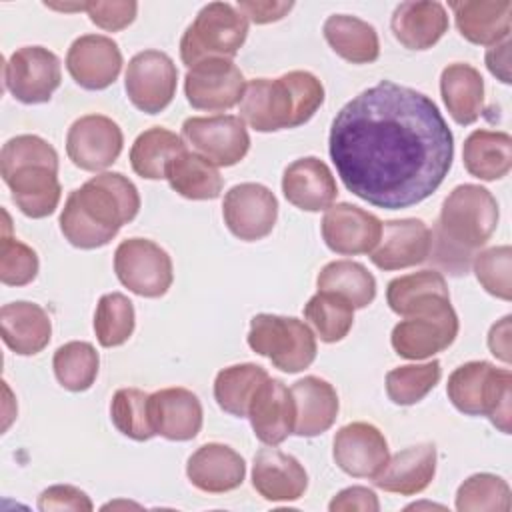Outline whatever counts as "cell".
Here are the masks:
<instances>
[{
  "mask_svg": "<svg viewBox=\"0 0 512 512\" xmlns=\"http://www.w3.org/2000/svg\"><path fill=\"white\" fill-rule=\"evenodd\" d=\"M100 358L90 342L72 340L62 344L52 358V368L58 384L70 392L88 390L98 376Z\"/></svg>",
  "mask_w": 512,
  "mask_h": 512,
  "instance_id": "obj_38",
  "label": "cell"
},
{
  "mask_svg": "<svg viewBox=\"0 0 512 512\" xmlns=\"http://www.w3.org/2000/svg\"><path fill=\"white\" fill-rule=\"evenodd\" d=\"M328 150L348 192L376 208L402 210L444 182L454 136L432 98L380 80L340 108Z\"/></svg>",
  "mask_w": 512,
  "mask_h": 512,
  "instance_id": "obj_1",
  "label": "cell"
},
{
  "mask_svg": "<svg viewBox=\"0 0 512 512\" xmlns=\"http://www.w3.org/2000/svg\"><path fill=\"white\" fill-rule=\"evenodd\" d=\"M464 168L478 180H500L512 168V138L508 132L474 130L462 148Z\"/></svg>",
  "mask_w": 512,
  "mask_h": 512,
  "instance_id": "obj_33",
  "label": "cell"
},
{
  "mask_svg": "<svg viewBox=\"0 0 512 512\" xmlns=\"http://www.w3.org/2000/svg\"><path fill=\"white\" fill-rule=\"evenodd\" d=\"M292 8H294V2H280V0H240L238 2V10L254 24H270V22L282 20Z\"/></svg>",
  "mask_w": 512,
  "mask_h": 512,
  "instance_id": "obj_50",
  "label": "cell"
},
{
  "mask_svg": "<svg viewBox=\"0 0 512 512\" xmlns=\"http://www.w3.org/2000/svg\"><path fill=\"white\" fill-rule=\"evenodd\" d=\"M328 46L346 62L372 64L380 56L378 32L372 24L350 14H332L322 26Z\"/></svg>",
  "mask_w": 512,
  "mask_h": 512,
  "instance_id": "obj_32",
  "label": "cell"
},
{
  "mask_svg": "<svg viewBox=\"0 0 512 512\" xmlns=\"http://www.w3.org/2000/svg\"><path fill=\"white\" fill-rule=\"evenodd\" d=\"M136 12H138V4L134 0L86 2V14L90 22L106 32L124 30L134 22Z\"/></svg>",
  "mask_w": 512,
  "mask_h": 512,
  "instance_id": "obj_47",
  "label": "cell"
},
{
  "mask_svg": "<svg viewBox=\"0 0 512 512\" xmlns=\"http://www.w3.org/2000/svg\"><path fill=\"white\" fill-rule=\"evenodd\" d=\"M248 346L288 374L302 372L316 358L314 332L294 316L256 314L250 320Z\"/></svg>",
  "mask_w": 512,
  "mask_h": 512,
  "instance_id": "obj_9",
  "label": "cell"
},
{
  "mask_svg": "<svg viewBox=\"0 0 512 512\" xmlns=\"http://www.w3.org/2000/svg\"><path fill=\"white\" fill-rule=\"evenodd\" d=\"M284 198L306 212L328 210L336 200V178L316 156H304L286 166L282 176Z\"/></svg>",
  "mask_w": 512,
  "mask_h": 512,
  "instance_id": "obj_24",
  "label": "cell"
},
{
  "mask_svg": "<svg viewBox=\"0 0 512 512\" xmlns=\"http://www.w3.org/2000/svg\"><path fill=\"white\" fill-rule=\"evenodd\" d=\"M246 80L240 68L226 58H212L188 68L184 94L192 108L224 112L240 104Z\"/></svg>",
  "mask_w": 512,
  "mask_h": 512,
  "instance_id": "obj_13",
  "label": "cell"
},
{
  "mask_svg": "<svg viewBox=\"0 0 512 512\" xmlns=\"http://www.w3.org/2000/svg\"><path fill=\"white\" fill-rule=\"evenodd\" d=\"M458 512H508L510 486L504 478L488 472L472 474L456 490Z\"/></svg>",
  "mask_w": 512,
  "mask_h": 512,
  "instance_id": "obj_41",
  "label": "cell"
},
{
  "mask_svg": "<svg viewBox=\"0 0 512 512\" xmlns=\"http://www.w3.org/2000/svg\"><path fill=\"white\" fill-rule=\"evenodd\" d=\"M324 102L322 82L306 70L280 78H254L240 100V118L256 132H278L306 124Z\"/></svg>",
  "mask_w": 512,
  "mask_h": 512,
  "instance_id": "obj_5",
  "label": "cell"
},
{
  "mask_svg": "<svg viewBox=\"0 0 512 512\" xmlns=\"http://www.w3.org/2000/svg\"><path fill=\"white\" fill-rule=\"evenodd\" d=\"M38 254L24 242L8 236V224L0 242V280L6 286H26L38 274Z\"/></svg>",
  "mask_w": 512,
  "mask_h": 512,
  "instance_id": "obj_46",
  "label": "cell"
},
{
  "mask_svg": "<svg viewBox=\"0 0 512 512\" xmlns=\"http://www.w3.org/2000/svg\"><path fill=\"white\" fill-rule=\"evenodd\" d=\"M178 70L174 60L160 50H142L130 58L124 88L130 102L146 114H158L176 94Z\"/></svg>",
  "mask_w": 512,
  "mask_h": 512,
  "instance_id": "obj_12",
  "label": "cell"
},
{
  "mask_svg": "<svg viewBox=\"0 0 512 512\" xmlns=\"http://www.w3.org/2000/svg\"><path fill=\"white\" fill-rule=\"evenodd\" d=\"M120 126L102 114H86L72 122L66 134V154L74 166L98 172L112 166L122 152Z\"/></svg>",
  "mask_w": 512,
  "mask_h": 512,
  "instance_id": "obj_16",
  "label": "cell"
},
{
  "mask_svg": "<svg viewBox=\"0 0 512 512\" xmlns=\"http://www.w3.org/2000/svg\"><path fill=\"white\" fill-rule=\"evenodd\" d=\"M442 366L438 360L392 368L386 374V394L398 406L420 402L440 382Z\"/></svg>",
  "mask_w": 512,
  "mask_h": 512,
  "instance_id": "obj_42",
  "label": "cell"
},
{
  "mask_svg": "<svg viewBox=\"0 0 512 512\" xmlns=\"http://www.w3.org/2000/svg\"><path fill=\"white\" fill-rule=\"evenodd\" d=\"M38 510L42 512H62V510H72V512H90L94 510V504L90 496L70 484H56L46 488L38 496Z\"/></svg>",
  "mask_w": 512,
  "mask_h": 512,
  "instance_id": "obj_48",
  "label": "cell"
},
{
  "mask_svg": "<svg viewBox=\"0 0 512 512\" xmlns=\"http://www.w3.org/2000/svg\"><path fill=\"white\" fill-rule=\"evenodd\" d=\"M266 378L268 372L252 362L222 368L214 378V398L224 412L246 418L250 400Z\"/></svg>",
  "mask_w": 512,
  "mask_h": 512,
  "instance_id": "obj_37",
  "label": "cell"
},
{
  "mask_svg": "<svg viewBox=\"0 0 512 512\" xmlns=\"http://www.w3.org/2000/svg\"><path fill=\"white\" fill-rule=\"evenodd\" d=\"M330 512H350V510H360V512H378L380 502L374 490L366 486H350L340 490L328 504Z\"/></svg>",
  "mask_w": 512,
  "mask_h": 512,
  "instance_id": "obj_49",
  "label": "cell"
},
{
  "mask_svg": "<svg viewBox=\"0 0 512 512\" xmlns=\"http://www.w3.org/2000/svg\"><path fill=\"white\" fill-rule=\"evenodd\" d=\"M222 216L236 238L256 242L272 232L278 218V200L264 184L242 182L226 192Z\"/></svg>",
  "mask_w": 512,
  "mask_h": 512,
  "instance_id": "obj_15",
  "label": "cell"
},
{
  "mask_svg": "<svg viewBox=\"0 0 512 512\" xmlns=\"http://www.w3.org/2000/svg\"><path fill=\"white\" fill-rule=\"evenodd\" d=\"M166 178L170 188L188 200H214L224 186L218 168L202 154L188 150L168 164Z\"/></svg>",
  "mask_w": 512,
  "mask_h": 512,
  "instance_id": "obj_34",
  "label": "cell"
},
{
  "mask_svg": "<svg viewBox=\"0 0 512 512\" xmlns=\"http://www.w3.org/2000/svg\"><path fill=\"white\" fill-rule=\"evenodd\" d=\"M390 28L408 50H428L448 32V14L436 0H410L394 8Z\"/></svg>",
  "mask_w": 512,
  "mask_h": 512,
  "instance_id": "obj_26",
  "label": "cell"
},
{
  "mask_svg": "<svg viewBox=\"0 0 512 512\" xmlns=\"http://www.w3.org/2000/svg\"><path fill=\"white\" fill-rule=\"evenodd\" d=\"M0 174L18 210L28 218L50 216L60 202L58 152L36 134L10 138L0 152Z\"/></svg>",
  "mask_w": 512,
  "mask_h": 512,
  "instance_id": "obj_4",
  "label": "cell"
},
{
  "mask_svg": "<svg viewBox=\"0 0 512 512\" xmlns=\"http://www.w3.org/2000/svg\"><path fill=\"white\" fill-rule=\"evenodd\" d=\"M0 328L4 344L20 356L42 352L52 336L48 312L40 304L26 300L10 302L0 308Z\"/></svg>",
  "mask_w": 512,
  "mask_h": 512,
  "instance_id": "obj_29",
  "label": "cell"
},
{
  "mask_svg": "<svg viewBox=\"0 0 512 512\" xmlns=\"http://www.w3.org/2000/svg\"><path fill=\"white\" fill-rule=\"evenodd\" d=\"M440 94L456 124L468 126L480 118L484 80L474 66L466 62L448 64L440 74Z\"/></svg>",
  "mask_w": 512,
  "mask_h": 512,
  "instance_id": "obj_31",
  "label": "cell"
},
{
  "mask_svg": "<svg viewBox=\"0 0 512 512\" xmlns=\"http://www.w3.org/2000/svg\"><path fill=\"white\" fill-rule=\"evenodd\" d=\"M334 462L354 478H374L388 462V442L384 434L368 422L342 426L332 442Z\"/></svg>",
  "mask_w": 512,
  "mask_h": 512,
  "instance_id": "obj_18",
  "label": "cell"
},
{
  "mask_svg": "<svg viewBox=\"0 0 512 512\" xmlns=\"http://www.w3.org/2000/svg\"><path fill=\"white\" fill-rule=\"evenodd\" d=\"M458 336V316L450 294H432L416 302L392 328V348L400 358L426 360L446 350Z\"/></svg>",
  "mask_w": 512,
  "mask_h": 512,
  "instance_id": "obj_7",
  "label": "cell"
},
{
  "mask_svg": "<svg viewBox=\"0 0 512 512\" xmlns=\"http://www.w3.org/2000/svg\"><path fill=\"white\" fill-rule=\"evenodd\" d=\"M436 474V446L430 442L408 446L388 458L386 466L372 478L386 492L412 496L430 486Z\"/></svg>",
  "mask_w": 512,
  "mask_h": 512,
  "instance_id": "obj_28",
  "label": "cell"
},
{
  "mask_svg": "<svg viewBox=\"0 0 512 512\" xmlns=\"http://www.w3.org/2000/svg\"><path fill=\"white\" fill-rule=\"evenodd\" d=\"M252 486L268 502H294L304 496L308 474L292 454L268 446L254 456Z\"/></svg>",
  "mask_w": 512,
  "mask_h": 512,
  "instance_id": "obj_22",
  "label": "cell"
},
{
  "mask_svg": "<svg viewBox=\"0 0 512 512\" xmlns=\"http://www.w3.org/2000/svg\"><path fill=\"white\" fill-rule=\"evenodd\" d=\"M486 66L492 76L504 84H510V40H502L488 48Z\"/></svg>",
  "mask_w": 512,
  "mask_h": 512,
  "instance_id": "obj_51",
  "label": "cell"
},
{
  "mask_svg": "<svg viewBox=\"0 0 512 512\" xmlns=\"http://www.w3.org/2000/svg\"><path fill=\"white\" fill-rule=\"evenodd\" d=\"M498 216V202L490 190L478 184L456 186L444 198L432 232L434 262L454 276L466 274L478 250L494 234Z\"/></svg>",
  "mask_w": 512,
  "mask_h": 512,
  "instance_id": "obj_3",
  "label": "cell"
},
{
  "mask_svg": "<svg viewBox=\"0 0 512 512\" xmlns=\"http://www.w3.org/2000/svg\"><path fill=\"white\" fill-rule=\"evenodd\" d=\"M434 292H448V284L442 272L420 270V272H412V274L390 280L386 288V302L392 312L404 316V312L414 300Z\"/></svg>",
  "mask_w": 512,
  "mask_h": 512,
  "instance_id": "obj_45",
  "label": "cell"
},
{
  "mask_svg": "<svg viewBox=\"0 0 512 512\" xmlns=\"http://www.w3.org/2000/svg\"><path fill=\"white\" fill-rule=\"evenodd\" d=\"M472 270L488 294L506 302L512 298V248L508 244L478 252L472 260Z\"/></svg>",
  "mask_w": 512,
  "mask_h": 512,
  "instance_id": "obj_44",
  "label": "cell"
},
{
  "mask_svg": "<svg viewBox=\"0 0 512 512\" xmlns=\"http://www.w3.org/2000/svg\"><path fill=\"white\" fill-rule=\"evenodd\" d=\"M430 250L432 230L422 220H388L382 224V234L370 252V262L380 270H402L426 262Z\"/></svg>",
  "mask_w": 512,
  "mask_h": 512,
  "instance_id": "obj_19",
  "label": "cell"
},
{
  "mask_svg": "<svg viewBox=\"0 0 512 512\" xmlns=\"http://www.w3.org/2000/svg\"><path fill=\"white\" fill-rule=\"evenodd\" d=\"M150 422L166 440H192L202 428V404L188 388H162L148 398Z\"/></svg>",
  "mask_w": 512,
  "mask_h": 512,
  "instance_id": "obj_23",
  "label": "cell"
},
{
  "mask_svg": "<svg viewBox=\"0 0 512 512\" xmlns=\"http://www.w3.org/2000/svg\"><path fill=\"white\" fill-rule=\"evenodd\" d=\"M320 292H332L346 298L352 308H366L376 298L374 276L354 260H334L328 262L316 278Z\"/></svg>",
  "mask_w": 512,
  "mask_h": 512,
  "instance_id": "obj_36",
  "label": "cell"
},
{
  "mask_svg": "<svg viewBox=\"0 0 512 512\" xmlns=\"http://www.w3.org/2000/svg\"><path fill=\"white\" fill-rule=\"evenodd\" d=\"M248 36V18L228 2L200 8L180 40V58L192 68L212 58L232 60Z\"/></svg>",
  "mask_w": 512,
  "mask_h": 512,
  "instance_id": "obj_8",
  "label": "cell"
},
{
  "mask_svg": "<svg viewBox=\"0 0 512 512\" xmlns=\"http://www.w3.org/2000/svg\"><path fill=\"white\" fill-rule=\"evenodd\" d=\"M136 314L134 304L120 292L104 294L94 312V332L104 348L122 346L134 332Z\"/></svg>",
  "mask_w": 512,
  "mask_h": 512,
  "instance_id": "obj_40",
  "label": "cell"
},
{
  "mask_svg": "<svg viewBox=\"0 0 512 512\" xmlns=\"http://www.w3.org/2000/svg\"><path fill=\"white\" fill-rule=\"evenodd\" d=\"M186 150L184 140L162 126H154L138 134L130 148L132 170L146 180L166 178L168 164Z\"/></svg>",
  "mask_w": 512,
  "mask_h": 512,
  "instance_id": "obj_35",
  "label": "cell"
},
{
  "mask_svg": "<svg viewBox=\"0 0 512 512\" xmlns=\"http://www.w3.org/2000/svg\"><path fill=\"white\" fill-rule=\"evenodd\" d=\"M140 210L138 188L120 172H102L72 190L60 212V232L82 250L106 246Z\"/></svg>",
  "mask_w": 512,
  "mask_h": 512,
  "instance_id": "obj_2",
  "label": "cell"
},
{
  "mask_svg": "<svg viewBox=\"0 0 512 512\" xmlns=\"http://www.w3.org/2000/svg\"><path fill=\"white\" fill-rule=\"evenodd\" d=\"M448 400L466 416H488L504 434H510L512 374L486 360L458 366L446 384Z\"/></svg>",
  "mask_w": 512,
  "mask_h": 512,
  "instance_id": "obj_6",
  "label": "cell"
},
{
  "mask_svg": "<svg viewBox=\"0 0 512 512\" xmlns=\"http://www.w3.org/2000/svg\"><path fill=\"white\" fill-rule=\"evenodd\" d=\"M254 436L266 446L282 444L290 434H294L296 406L290 388L278 378H266L254 392L248 416Z\"/></svg>",
  "mask_w": 512,
  "mask_h": 512,
  "instance_id": "obj_21",
  "label": "cell"
},
{
  "mask_svg": "<svg viewBox=\"0 0 512 512\" xmlns=\"http://www.w3.org/2000/svg\"><path fill=\"white\" fill-rule=\"evenodd\" d=\"M320 228L326 246L342 256L370 254L382 234V222L374 214L348 202L330 206Z\"/></svg>",
  "mask_w": 512,
  "mask_h": 512,
  "instance_id": "obj_20",
  "label": "cell"
},
{
  "mask_svg": "<svg viewBox=\"0 0 512 512\" xmlns=\"http://www.w3.org/2000/svg\"><path fill=\"white\" fill-rule=\"evenodd\" d=\"M304 318L312 324L322 342H340L354 324L352 304L332 292L314 294L304 306Z\"/></svg>",
  "mask_w": 512,
  "mask_h": 512,
  "instance_id": "obj_39",
  "label": "cell"
},
{
  "mask_svg": "<svg viewBox=\"0 0 512 512\" xmlns=\"http://www.w3.org/2000/svg\"><path fill=\"white\" fill-rule=\"evenodd\" d=\"M182 136L214 166H234L250 148L244 120L232 114L186 118Z\"/></svg>",
  "mask_w": 512,
  "mask_h": 512,
  "instance_id": "obj_14",
  "label": "cell"
},
{
  "mask_svg": "<svg viewBox=\"0 0 512 512\" xmlns=\"http://www.w3.org/2000/svg\"><path fill=\"white\" fill-rule=\"evenodd\" d=\"M66 70L84 90H104L114 84L122 70V52L104 34H84L70 44Z\"/></svg>",
  "mask_w": 512,
  "mask_h": 512,
  "instance_id": "obj_17",
  "label": "cell"
},
{
  "mask_svg": "<svg viewBox=\"0 0 512 512\" xmlns=\"http://www.w3.org/2000/svg\"><path fill=\"white\" fill-rule=\"evenodd\" d=\"M186 476L202 492L224 494L236 490L246 476L244 458L220 442L202 444L186 464Z\"/></svg>",
  "mask_w": 512,
  "mask_h": 512,
  "instance_id": "obj_25",
  "label": "cell"
},
{
  "mask_svg": "<svg viewBox=\"0 0 512 512\" xmlns=\"http://www.w3.org/2000/svg\"><path fill=\"white\" fill-rule=\"evenodd\" d=\"M510 320H512L510 316H504L488 332V348H490V352L498 360H502L506 364H510V358H512L510 356Z\"/></svg>",
  "mask_w": 512,
  "mask_h": 512,
  "instance_id": "obj_52",
  "label": "cell"
},
{
  "mask_svg": "<svg viewBox=\"0 0 512 512\" xmlns=\"http://www.w3.org/2000/svg\"><path fill=\"white\" fill-rule=\"evenodd\" d=\"M148 398L150 394L138 388H120L114 392L110 402V418L120 434L136 442H144L156 436L150 422Z\"/></svg>",
  "mask_w": 512,
  "mask_h": 512,
  "instance_id": "obj_43",
  "label": "cell"
},
{
  "mask_svg": "<svg viewBox=\"0 0 512 512\" xmlns=\"http://www.w3.org/2000/svg\"><path fill=\"white\" fill-rule=\"evenodd\" d=\"M114 272L122 286L142 298H160L174 280L172 258L152 240L128 238L114 252Z\"/></svg>",
  "mask_w": 512,
  "mask_h": 512,
  "instance_id": "obj_10",
  "label": "cell"
},
{
  "mask_svg": "<svg viewBox=\"0 0 512 512\" xmlns=\"http://www.w3.org/2000/svg\"><path fill=\"white\" fill-rule=\"evenodd\" d=\"M290 392L296 406V436L312 438L326 432L334 424L340 404L330 382L318 376H304L292 384Z\"/></svg>",
  "mask_w": 512,
  "mask_h": 512,
  "instance_id": "obj_30",
  "label": "cell"
},
{
  "mask_svg": "<svg viewBox=\"0 0 512 512\" xmlns=\"http://www.w3.org/2000/svg\"><path fill=\"white\" fill-rule=\"evenodd\" d=\"M62 82L60 60L44 46H24L4 64L6 90L22 104H44Z\"/></svg>",
  "mask_w": 512,
  "mask_h": 512,
  "instance_id": "obj_11",
  "label": "cell"
},
{
  "mask_svg": "<svg viewBox=\"0 0 512 512\" xmlns=\"http://www.w3.org/2000/svg\"><path fill=\"white\" fill-rule=\"evenodd\" d=\"M454 12L456 28L472 44L494 46L510 36V0H458L448 4Z\"/></svg>",
  "mask_w": 512,
  "mask_h": 512,
  "instance_id": "obj_27",
  "label": "cell"
}]
</instances>
